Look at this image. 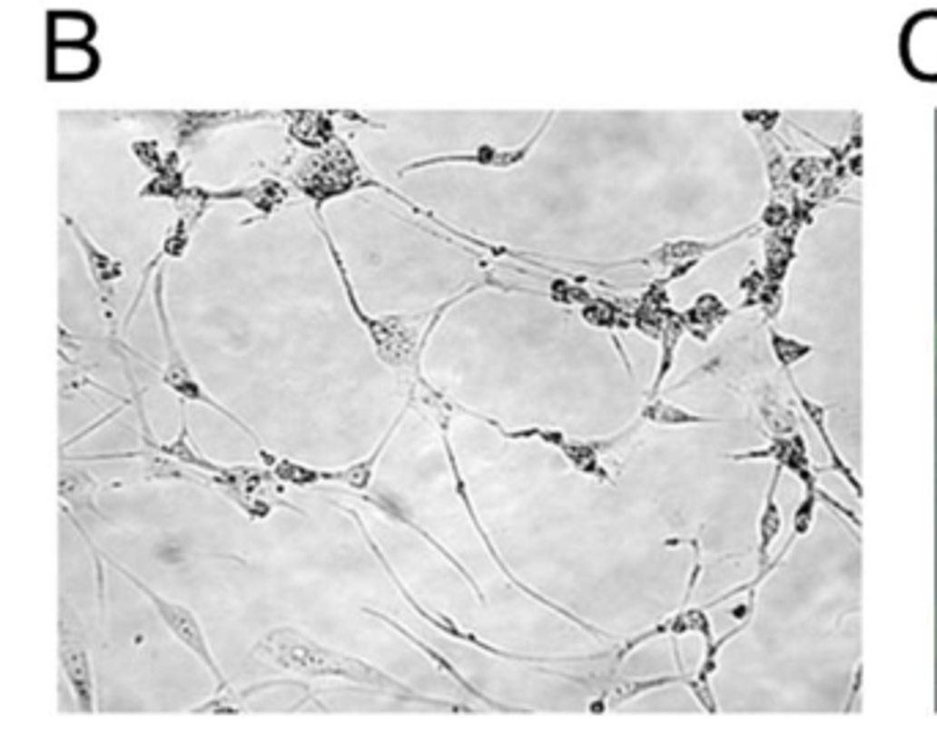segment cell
Masks as SVG:
<instances>
[{
  "instance_id": "6da1fadb",
  "label": "cell",
  "mask_w": 937,
  "mask_h": 734,
  "mask_svg": "<svg viewBox=\"0 0 937 734\" xmlns=\"http://www.w3.org/2000/svg\"><path fill=\"white\" fill-rule=\"evenodd\" d=\"M252 652L271 663L274 669L291 671V674H301V677H338L370 690H381L392 699H403V701H414L419 707H436V710H449V712H463L472 710L468 704H455V701H441L433 696H422L417 693L411 685L395 680L392 674L376 669L373 663L362 661V658H351L346 652L330 650L321 641L304 636L296 628H274L269 631L263 639L255 641Z\"/></svg>"
},
{
  "instance_id": "7a4b0ae2",
  "label": "cell",
  "mask_w": 937,
  "mask_h": 734,
  "mask_svg": "<svg viewBox=\"0 0 937 734\" xmlns=\"http://www.w3.org/2000/svg\"><path fill=\"white\" fill-rule=\"evenodd\" d=\"M312 222L319 225V230H321V236H324V244H327V250H330V255H332V263H335V269H338V274H340V282H343V290H346L349 308H351L354 318L362 324V329L368 332V338H370V343H373V348H376V357H379L387 367H392L395 373H400V376L409 381V389L417 387V384L422 381L419 359H422L425 343H428L430 332L436 329V324H439L444 308H449L455 299H449L444 308H439L436 316L428 321L425 329H422V324H419L422 316H381V318L370 316V313L360 305V299H357V290H354L351 274H349V269H346V260H343V255H340V250H338V244H335V239H332V233H330V228H327V222H324V217H321V211H316Z\"/></svg>"
},
{
  "instance_id": "3957f363",
  "label": "cell",
  "mask_w": 937,
  "mask_h": 734,
  "mask_svg": "<svg viewBox=\"0 0 937 734\" xmlns=\"http://www.w3.org/2000/svg\"><path fill=\"white\" fill-rule=\"evenodd\" d=\"M428 395V400H422L428 408H430V414L436 416V422H439V433H441V445H444V453H447V464H449V472H452V483H455V494H458V499H460V504L466 507V513H468V521H472L475 524V529L480 532V537H483V543H486V548H488V553L494 556V562H497V567L508 575V581L516 586V590H521L524 595H529L532 601H538V603H543L548 612H557L559 617H565L567 622H573V625H578V628H584L587 633H592L595 639H606V641H614V636L611 633H606V631H600V628H595L592 622H587V620H581L578 614H573V612H567V609H562L559 603H554V601H548V598H543L540 592H535L532 590V586H527L508 564H505V559L499 556V551L494 548V543H491V534L486 532V526L480 524V518H478V510H475V504H472V496H468V488H466V480H463V475H460V466H458V458H455V450H452V442H449V414H447V406H449V400L444 397V395H439L433 387L425 392Z\"/></svg>"
},
{
  "instance_id": "277c9868",
  "label": "cell",
  "mask_w": 937,
  "mask_h": 734,
  "mask_svg": "<svg viewBox=\"0 0 937 734\" xmlns=\"http://www.w3.org/2000/svg\"><path fill=\"white\" fill-rule=\"evenodd\" d=\"M354 521H357V526H360V532L365 534V543L370 545V551H373V556L379 559V564L390 573V578L395 581V586H398V592L409 601V606L414 609V614L417 617H422L428 625H433L436 631H441L444 636H449V639H455V641H460V644H468V647H475V650H480V652H486V655H494V658H502V661H513V663H532V666H538V663H581V661H597L600 655H595V658H538V655H521V652H508V650H499V647H494V644H488V641H483L478 633H472V631H463L455 620H449V617H444V614H433L430 609H425L411 592H409V586L403 583V578L398 575V570L392 567V562L387 559V553L379 548V543L373 540V534L368 532V526H365V521L360 518V513L357 510H351V507H343Z\"/></svg>"
},
{
  "instance_id": "5b68a950",
  "label": "cell",
  "mask_w": 937,
  "mask_h": 734,
  "mask_svg": "<svg viewBox=\"0 0 937 734\" xmlns=\"http://www.w3.org/2000/svg\"><path fill=\"white\" fill-rule=\"evenodd\" d=\"M107 562L129 581V583H134V590L137 592H143L145 595V601L153 606V612L156 614H160V620L165 622V628L212 671V677L217 680V690L222 693L225 690V677H222V669L217 666V661H214V655H212V647H209V641H206V633H203V628H201V622H198V617L184 606V603H176V601H168V598H163L160 592H153L151 590V586L145 583V581H140L134 573H129L121 562H115V559H110L107 556Z\"/></svg>"
},
{
  "instance_id": "8992f818",
  "label": "cell",
  "mask_w": 937,
  "mask_h": 734,
  "mask_svg": "<svg viewBox=\"0 0 937 734\" xmlns=\"http://www.w3.org/2000/svg\"><path fill=\"white\" fill-rule=\"evenodd\" d=\"M759 225H748L732 236H724V239H713V241H702V239H672V241H664L658 244L656 250H650L647 255H639V258H628V260H616V263H589L595 269H619V266H650V269H661L666 271V285L677 277H683L685 271H691L694 266H699L707 255L745 239L748 233H754Z\"/></svg>"
},
{
  "instance_id": "52a82bcc",
  "label": "cell",
  "mask_w": 937,
  "mask_h": 734,
  "mask_svg": "<svg viewBox=\"0 0 937 734\" xmlns=\"http://www.w3.org/2000/svg\"><path fill=\"white\" fill-rule=\"evenodd\" d=\"M554 115L557 113H548L543 118V123L535 129V134H529L521 145H516V149H502V145L483 142V145H475V149L460 152V154H436V157H422V160L406 162L398 168V173L406 176V173H417V171H428V168H439V165H472V168H486V171H513V168L524 165L529 160V154L538 149V142L546 134Z\"/></svg>"
},
{
  "instance_id": "ba28073f",
  "label": "cell",
  "mask_w": 937,
  "mask_h": 734,
  "mask_svg": "<svg viewBox=\"0 0 937 734\" xmlns=\"http://www.w3.org/2000/svg\"><path fill=\"white\" fill-rule=\"evenodd\" d=\"M156 313H160V324H163V338H165V348H168V362H165V370H163V381L182 397V400H190V403H203V406H212L214 411H220L222 416H228L231 422H236L252 442L258 445L261 450V442H258V436L252 433V427L247 422H242L233 411H228L222 403H217L206 389L203 384L195 378V373L190 370V362L184 359L176 338H173V329H171V321H168V310H165V302H163V282L156 285Z\"/></svg>"
},
{
  "instance_id": "9c48e42d",
  "label": "cell",
  "mask_w": 937,
  "mask_h": 734,
  "mask_svg": "<svg viewBox=\"0 0 937 734\" xmlns=\"http://www.w3.org/2000/svg\"><path fill=\"white\" fill-rule=\"evenodd\" d=\"M61 669L74 690L80 710L94 712V669H91L88 641H85L80 617L66 601L61 603Z\"/></svg>"
},
{
  "instance_id": "30bf717a",
  "label": "cell",
  "mask_w": 937,
  "mask_h": 734,
  "mask_svg": "<svg viewBox=\"0 0 937 734\" xmlns=\"http://www.w3.org/2000/svg\"><path fill=\"white\" fill-rule=\"evenodd\" d=\"M362 612H365L368 617H376V620L387 622L392 631H398V633H400L406 641H411V644H414V647H417V650H419V652H422V655H425V658H428V661L436 666V671H439V674L449 677V680H452V682H455V685H458L463 693H468L472 699H478L480 704H486V707H491V710H499V712H527V710H521V707H510V704H502V701H497V699L486 696V693H483V690H480V688H478L472 680H468V677H466V674H463V671H460V669H458V666H455V663H452L447 655H441L439 650H433L430 644H425L422 639H417L411 631H406V628H403L400 622H395L392 617H387V614H379V612H373V609H362Z\"/></svg>"
},
{
  "instance_id": "8fae6325",
  "label": "cell",
  "mask_w": 937,
  "mask_h": 734,
  "mask_svg": "<svg viewBox=\"0 0 937 734\" xmlns=\"http://www.w3.org/2000/svg\"><path fill=\"white\" fill-rule=\"evenodd\" d=\"M414 406V400L409 397L406 400V408H411ZM406 408L392 419V425L387 427V433L381 436V442L373 447V453L368 455V458H362V461H357V464H351V466H346V469H335V472H324V483H340V485H346V488H351V491H357V494H365V491H370V485H373V477H376V464L381 461V455H384V450H387V445L392 442V436H395V430H398V425L403 422V414H406Z\"/></svg>"
},
{
  "instance_id": "7c38bea8",
  "label": "cell",
  "mask_w": 937,
  "mask_h": 734,
  "mask_svg": "<svg viewBox=\"0 0 937 734\" xmlns=\"http://www.w3.org/2000/svg\"><path fill=\"white\" fill-rule=\"evenodd\" d=\"M360 496H362V502L373 504V507H376L379 513H384L387 518H392V521H398V524H406V526H409V529H414L419 537H425V543H430V548H436V551H439V553H441V556H444V559H447V562H449V564H452V567H455V570H458V573H460L466 581H468V586H472V590H475V595H478L480 601H486V598H483V592H480V586H478V581H475V575L468 573V570H466V567H463V564H460V562H458V559H455V556H452V553H449V551H447V548H444V545H441V543H439V540H436V537H433V534H430L425 526H419V524H417V521H414V518H411V515H409V513H406V510L398 504V499H392V496H387V494H376V491H365V494H360Z\"/></svg>"
},
{
  "instance_id": "4fadbf2b",
  "label": "cell",
  "mask_w": 937,
  "mask_h": 734,
  "mask_svg": "<svg viewBox=\"0 0 937 734\" xmlns=\"http://www.w3.org/2000/svg\"><path fill=\"white\" fill-rule=\"evenodd\" d=\"M99 69V53L91 44L50 47L47 50V74L53 80H88Z\"/></svg>"
},
{
  "instance_id": "5bb4252c",
  "label": "cell",
  "mask_w": 937,
  "mask_h": 734,
  "mask_svg": "<svg viewBox=\"0 0 937 734\" xmlns=\"http://www.w3.org/2000/svg\"><path fill=\"white\" fill-rule=\"evenodd\" d=\"M781 472H784V469H781V466H775V472H773V480H770V488H767V494H764V504H762V515H759V545H756V562H759V575L754 578V583H759L770 570L764 567V564H775L781 556H784V553H781L775 562H767V553H770V545H773V540L778 537V532H781V526H784V518H781V510H778V502H775V491H778V480H781ZM754 583H748V586H754Z\"/></svg>"
},
{
  "instance_id": "9a60e30c",
  "label": "cell",
  "mask_w": 937,
  "mask_h": 734,
  "mask_svg": "<svg viewBox=\"0 0 937 734\" xmlns=\"http://www.w3.org/2000/svg\"><path fill=\"white\" fill-rule=\"evenodd\" d=\"M96 36V23L85 12H50L47 17V39L50 47H72V44H91Z\"/></svg>"
},
{
  "instance_id": "2e32d148",
  "label": "cell",
  "mask_w": 937,
  "mask_h": 734,
  "mask_svg": "<svg viewBox=\"0 0 937 734\" xmlns=\"http://www.w3.org/2000/svg\"><path fill=\"white\" fill-rule=\"evenodd\" d=\"M66 225L72 228V233H74V239H77V244H80V250H83V255H85V263H88V271H91L96 288L104 293V297H110V293H113V285H115V282L121 279V274H123L121 263H118L110 252L99 250V247L88 239V233L77 228L74 220L66 217Z\"/></svg>"
},
{
  "instance_id": "e0dca14e",
  "label": "cell",
  "mask_w": 937,
  "mask_h": 734,
  "mask_svg": "<svg viewBox=\"0 0 937 734\" xmlns=\"http://www.w3.org/2000/svg\"><path fill=\"white\" fill-rule=\"evenodd\" d=\"M688 677H680V674H669V677H622L616 682H611L608 688L600 690V699L592 704V710H611V707H619L622 701H628L634 696H642V693H650V690H658V688H669V685H677V682H685Z\"/></svg>"
},
{
  "instance_id": "ac0fdd59",
  "label": "cell",
  "mask_w": 937,
  "mask_h": 734,
  "mask_svg": "<svg viewBox=\"0 0 937 734\" xmlns=\"http://www.w3.org/2000/svg\"><path fill=\"white\" fill-rule=\"evenodd\" d=\"M729 313L732 310L724 305L721 297H715V293H702L691 305V310L683 313V324H685V332H691L694 338L710 340V335L729 318Z\"/></svg>"
},
{
  "instance_id": "d6986e66",
  "label": "cell",
  "mask_w": 937,
  "mask_h": 734,
  "mask_svg": "<svg viewBox=\"0 0 937 734\" xmlns=\"http://www.w3.org/2000/svg\"><path fill=\"white\" fill-rule=\"evenodd\" d=\"M61 499L74 507L77 513H91V515H99L96 510V480L91 477V472L85 469H77V466H64L61 469Z\"/></svg>"
},
{
  "instance_id": "ffe728a7",
  "label": "cell",
  "mask_w": 937,
  "mask_h": 734,
  "mask_svg": "<svg viewBox=\"0 0 937 734\" xmlns=\"http://www.w3.org/2000/svg\"><path fill=\"white\" fill-rule=\"evenodd\" d=\"M639 419L650 422V425H664V427H688V425H715V422H721L715 416H705V414L680 408V406H675L669 400H661V397H647V403L642 406Z\"/></svg>"
},
{
  "instance_id": "44dd1931",
  "label": "cell",
  "mask_w": 937,
  "mask_h": 734,
  "mask_svg": "<svg viewBox=\"0 0 937 734\" xmlns=\"http://www.w3.org/2000/svg\"><path fill=\"white\" fill-rule=\"evenodd\" d=\"M795 387V384H793ZM795 395H798V403H801V408H804V414L814 422V427H817V433H820V438H823V445H825V450L831 453V461H833V469L844 477V483L850 485V488H855V494L861 496V483H858V477H855V472L842 461V455H839V450H836V445H833V438H831V433H828V425H825V408L820 406V403H814V400H809L798 387H795Z\"/></svg>"
},
{
  "instance_id": "7402d4cb",
  "label": "cell",
  "mask_w": 937,
  "mask_h": 734,
  "mask_svg": "<svg viewBox=\"0 0 937 734\" xmlns=\"http://www.w3.org/2000/svg\"><path fill=\"white\" fill-rule=\"evenodd\" d=\"M261 458L263 464L269 466L271 477L274 480H282L288 485H296V488H312V485H319L324 483V469H310V466H301L296 461H288V458H280V455H271L261 447Z\"/></svg>"
},
{
  "instance_id": "603a6c76",
  "label": "cell",
  "mask_w": 937,
  "mask_h": 734,
  "mask_svg": "<svg viewBox=\"0 0 937 734\" xmlns=\"http://www.w3.org/2000/svg\"><path fill=\"white\" fill-rule=\"evenodd\" d=\"M559 453L570 461L573 469H578L581 475L592 477V480H606V472L600 466V450L595 447V442H576V438H562Z\"/></svg>"
},
{
  "instance_id": "cb8c5ba5",
  "label": "cell",
  "mask_w": 937,
  "mask_h": 734,
  "mask_svg": "<svg viewBox=\"0 0 937 734\" xmlns=\"http://www.w3.org/2000/svg\"><path fill=\"white\" fill-rule=\"evenodd\" d=\"M767 335H770V348H773V354H775L778 365L784 367V370H790L793 365H798L801 359H806V357L814 351V346H809V343H801V340H795V338H787V335H781V332H775L773 327L767 329Z\"/></svg>"
}]
</instances>
